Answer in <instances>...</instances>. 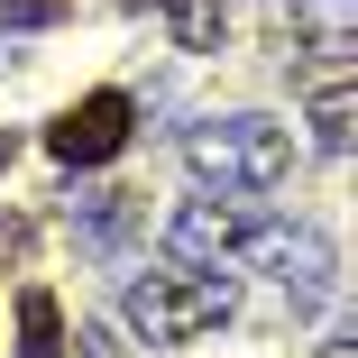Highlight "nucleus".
<instances>
[{
  "label": "nucleus",
  "instance_id": "obj_13",
  "mask_svg": "<svg viewBox=\"0 0 358 358\" xmlns=\"http://www.w3.org/2000/svg\"><path fill=\"white\" fill-rule=\"evenodd\" d=\"M10 157H19V138H10V129H0V175H10Z\"/></svg>",
  "mask_w": 358,
  "mask_h": 358
},
{
  "label": "nucleus",
  "instance_id": "obj_6",
  "mask_svg": "<svg viewBox=\"0 0 358 358\" xmlns=\"http://www.w3.org/2000/svg\"><path fill=\"white\" fill-rule=\"evenodd\" d=\"M266 266L285 275L294 313H313V303L331 294V239H322V230H285V221H275V239H266Z\"/></svg>",
  "mask_w": 358,
  "mask_h": 358
},
{
  "label": "nucleus",
  "instance_id": "obj_12",
  "mask_svg": "<svg viewBox=\"0 0 358 358\" xmlns=\"http://www.w3.org/2000/svg\"><path fill=\"white\" fill-rule=\"evenodd\" d=\"M0 257H28V221H0Z\"/></svg>",
  "mask_w": 358,
  "mask_h": 358
},
{
  "label": "nucleus",
  "instance_id": "obj_7",
  "mask_svg": "<svg viewBox=\"0 0 358 358\" xmlns=\"http://www.w3.org/2000/svg\"><path fill=\"white\" fill-rule=\"evenodd\" d=\"M19 358H64V303L46 294V285L19 294Z\"/></svg>",
  "mask_w": 358,
  "mask_h": 358
},
{
  "label": "nucleus",
  "instance_id": "obj_5",
  "mask_svg": "<svg viewBox=\"0 0 358 358\" xmlns=\"http://www.w3.org/2000/svg\"><path fill=\"white\" fill-rule=\"evenodd\" d=\"M248 239V211H221V202H184L166 221V257L175 266H230Z\"/></svg>",
  "mask_w": 358,
  "mask_h": 358
},
{
  "label": "nucleus",
  "instance_id": "obj_1",
  "mask_svg": "<svg viewBox=\"0 0 358 358\" xmlns=\"http://www.w3.org/2000/svg\"><path fill=\"white\" fill-rule=\"evenodd\" d=\"M184 166L211 193H275L285 166H294V138H285L266 110H230V120H202L184 138Z\"/></svg>",
  "mask_w": 358,
  "mask_h": 358
},
{
  "label": "nucleus",
  "instance_id": "obj_11",
  "mask_svg": "<svg viewBox=\"0 0 358 358\" xmlns=\"http://www.w3.org/2000/svg\"><path fill=\"white\" fill-rule=\"evenodd\" d=\"M64 349H74V358H120V340H110L101 322H83V331H74V340H64Z\"/></svg>",
  "mask_w": 358,
  "mask_h": 358
},
{
  "label": "nucleus",
  "instance_id": "obj_3",
  "mask_svg": "<svg viewBox=\"0 0 358 358\" xmlns=\"http://www.w3.org/2000/svg\"><path fill=\"white\" fill-rule=\"evenodd\" d=\"M129 129H138V101H129V92H83L74 110L46 129V157L74 166V175H83V166H110V157L129 148Z\"/></svg>",
  "mask_w": 358,
  "mask_h": 358
},
{
  "label": "nucleus",
  "instance_id": "obj_8",
  "mask_svg": "<svg viewBox=\"0 0 358 358\" xmlns=\"http://www.w3.org/2000/svg\"><path fill=\"white\" fill-rule=\"evenodd\" d=\"M157 10H166V28H175L184 55H211L221 28H230V0H157Z\"/></svg>",
  "mask_w": 358,
  "mask_h": 358
},
{
  "label": "nucleus",
  "instance_id": "obj_10",
  "mask_svg": "<svg viewBox=\"0 0 358 358\" xmlns=\"http://www.w3.org/2000/svg\"><path fill=\"white\" fill-rule=\"evenodd\" d=\"M313 148H322V157H349V83H340V74L313 92Z\"/></svg>",
  "mask_w": 358,
  "mask_h": 358
},
{
  "label": "nucleus",
  "instance_id": "obj_9",
  "mask_svg": "<svg viewBox=\"0 0 358 358\" xmlns=\"http://www.w3.org/2000/svg\"><path fill=\"white\" fill-rule=\"evenodd\" d=\"M285 19L313 28V55H322V64H340V55H349V19H358V10H349V0H285Z\"/></svg>",
  "mask_w": 358,
  "mask_h": 358
},
{
  "label": "nucleus",
  "instance_id": "obj_2",
  "mask_svg": "<svg viewBox=\"0 0 358 358\" xmlns=\"http://www.w3.org/2000/svg\"><path fill=\"white\" fill-rule=\"evenodd\" d=\"M239 313V285L221 266H184V275H138L129 294H120V322L129 331H148V340H202V331H221Z\"/></svg>",
  "mask_w": 358,
  "mask_h": 358
},
{
  "label": "nucleus",
  "instance_id": "obj_4",
  "mask_svg": "<svg viewBox=\"0 0 358 358\" xmlns=\"http://www.w3.org/2000/svg\"><path fill=\"white\" fill-rule=\"evenodd\" d=\"M138 230H148V202L120 193V184H101V193H74V202H64V239H74L83 257H120Z\"/></svg>",
  "mask_w": 358,
  "mask_h": 358
}]
</instances>
